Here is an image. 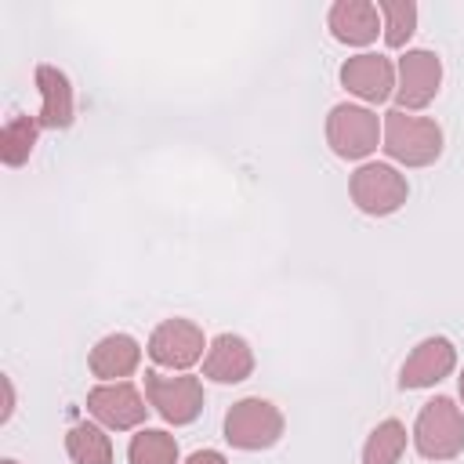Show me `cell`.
Listing matches in <instances>:
<instances>
[{
    "label": "cell",
    "mask_w": 464,
    "mask_h": 464,
    "mask_svg": "<svg viewBox=\"0 0 464 464\" xmlns=\"http://www.w3.org/2000/svg\"><path fill=\"white\" fill-rule=\"evenodd\" d=\"M384 152L402 167H428L442 152V127L428 116H413L402 109L384 112Z\"/></svg>",
    "instance_id": "obj_1"
},
{
    "label": "cell",
    "mask_w": 464,
    "mask_h": 464,
    "mask_svg": "<svg viewBox=\"0 0 464 464\" xmlns=\"http://www.w3.org/2000/svg\"><path fill=\"white\" fill-rule=\"evenodd\" d=\"M413 446L428 460H453L464 450V410L446 395L424 402L413 424Z\"/></svg>",
    "instance_id": "obj_2"
},
{
    "label": "cell",
    "mask_w": 464,
    "mask_h": 464,
    "mask_svg": "<svg viewBox=\"0 0 464 464\" xmlns=\"http://www.w3.org/2000/svg\"><path fill=\"white\" fill-rule=\"evenodd\" d=\"M384 138V123L373 109L366 105H334L326 116V145L334 149V156L341 160H366L377 141Z\"/></svg>",
    "instance_id": "obj_3"
},
{
    "label": "cell",
    "mask_w": 464,
    "mask_h": 464,
    "mask_svg": "<svg viewBox=\"0 0 464 464\" xmlns=\"http://www.w3.org/2000/svg\"><path fill=\"white\" fill-rule=\"evenodd\" d=\"M279 435H283V413L276 402L261 395L239 399L225 413V439L236 450H268L279 442Z\"/></svg>",
    "instance_id": "obj_4"
},
{
    "label": "cell",
    "mask_w": 464,
    "mask_h": 464,
    "mask_svg": "<svg viewBox=\"0 0 464 464\" xmlns=\"http://www.w3.org/2000/svg\"><path fill=\"white\" fill-rule=\"evenodd\" d=\"M145 399L167 424H192L203 410V384L192 373L145 370Z\"/></svg>",
    "instance_id": "obj_5"
},
{
    "label": "cell",
    "mask_w": 464,
    "mask_h": 464,
    "mask_svg": "<svg viewBox=\"0 0 464 464\" xmlns=\"http://www.w3.org/2000/svg\"><path fill=\"white\" fill-rule=\"evenodd\" d=\"M348 192H352V203L370 214V218H388L395 214L406 196H410V185L406 178L392 167V163H362L352 181H348Z\"/></svg>",
    "instance_id": "obj_6"
},
{
    "label": "cell",
    "mask_w": 464,
    "mask_h": 464,
    "mask_svg": "<svg viewBox=\"0 0 464 464\" xmlns=\"http://www.w3.org/2000/svg\"><path fill=\"white\" fill-rule=\"evenodd\" d=\"M442 83V62L435 51L413 47L399 58V80H395V109L402 112H417L424 105H431V98L439 94Z\"/></svg>",
    "instance_id": "obj_7"
},
{
    "label": "cell",
    "mask_w": 464,
    "mask_h": 464,
    "mask_svg": "<svg viewBox=\"0 0 464 464\" xmlns=\"http://www.w3.org/2000/svg\"><path fill=\"white\" fill-rule=\"evenodd\" d=\"M87 413L109 428V431H127V428H138L149 413L141 392L127 381H102L98 388L87 392Z\"/></svg>",
    "instance_id": "obj_8"
},
{
    "label": "cell",
    "mask_w": 464,
    "mask_h": 464,
    "mask_svg": "<svg viewBox=\"0 0 464 464\" xmlns=\"http://www.w3.org/2000/svg\"><path fill=\"white\" fill-rule=\"evenodd\" d=\"M203 330L192 319H163L149 337V359L156 366L185 373L203 359Z\"/></svg>",
    "instance_id": "obj_9"
},
{
    "label": "cell",
    "mask_w": 464,
    "mask_h": 464,
    "mask_svg": "<svg viewBox=\"0 0 464 464\" xmlns=\"http://www.w3.org/2000/svg\"><path fill=\"white\" fill-rule=\"evenodd\" d=\"M457 366V348L450 337H424L410 359L399 370V388L413 392V388H431L442 377H450V370Z\"/></svg>",
    "instance_id": "obj_10"
},
{
    "label": "cell",
    "mask_w": 464,
    "mask_h": 464,
    "mask_svg": "<svg viewBox=\"0 0 464 464\" xmlns=\"http://www.w3.org/2000/svg\"><path fill=\"white\" fill-rule=\"evenodd\" d=\"M341 83L362 102H388L395 94V65L384 54H355L341 65Z\"/></svg>",
    "instance_id": "obj_11"
},
{
    "label": "cell",
    "mask_w": 464,
    "mask_h": 464,
    "mask_svg": "<svg viewBox=\"0 0 464 464\" xmlns=\"http://www.w3.org/2000/svg\"><path fill=\"white\" fill-rule=\"evenodd\" d=\"M254 373V352L239 334H218L203 355V377L218 384H239Z\"/></svg>",
    "instance_id": "obj_12"
},
{
    "label": "cell",
    "mask_w": 464,
    "mask_h": 464,
    "mask_svg": "<svg viewBox=\"0 0 464 464\" xmlns=\"http://www.w3.org/2000/svg\"><path fill=\"white\" fill-rule=\"evenodd\" d=\"M326 25H330L334 40H341L348 47H366L384 29L377 22V4H370V0H337L326 14Z\"/></svg>",
    "instance_id": "obj_13"
},
{
    "label": "cell",
    "mask_w": 464,
    "mask_h": 464,
    "mask_svg": "<svg viewBox=\"0 0 464 464\" xmlns=\"http://www.w3.org/2000/svg\"><path fill=\"white\" fill-rule=\"evenodd\" d=\"M36 91L44 98L40 105V127H51V130H65L72 123V87H69V76L54 65H36Z\"/></svg>",
    "instance_id": "obj_14"
},
{
    "label": "cell",
    "mask_w": 464,
    "mask_h": 464,
    "mask_svg": "<svg viewBox=\"0 0 464 464\" xmlns=\"http://www.w3.org/2000/svg\"><path fill=\"white\" fill-rule=\"evenodd\" d=\"M91 373L102 381H123L141 362V344L130 334H109L91 348Z\"/></svg>",
    "instance_id": "obj_15"
},
{
    "label": "cell",
    "mask_w": 464,
    "mask_h": 464,
    "mask_svg": "<svg viewBox=\"0 0 464 464\" xmlns=\"http://www.w3.org/2000/svg\"><path fill=\"white\" fill-rule=\"evenodd\" d=\"M36 138H40V120L36 116H25V112L11 116L0 130V160L7 167H22L33 156Z\"/></svg>",
    "instance_id": "obj_16"
},
{
    "label": "cell",
    "mask_w": 464,
    "mask_h": 464,
    "mask_svg": "<svg viewBox=\"0 0 464 464\" xmlns=\"http://www.w3.org/2000/svg\"><path fill=\"white\" fill-rule=\"evenodd\" d=\"M72 464H112V442L98 424H72L65 435Z\"/></svg>",
    "instance_id": "obj_17"
},
{
    "label": "cell",
    "mask_w": 464,
    "mask_h": 464,
    "mask_svg": "<svg viewBox=\"0 0 464 464\" xmlns=\"http://www.w3.org/2000/svg\"><path fill=\"white\" fill-rule=\"evenodd\" d=\"M130 464H178V442L163 428H141L127 446Z\"/></svg>",
    "instance_id": "obj_18"
},
{
    "label": "cell",
    "mask_w": 464,
    "mask_h": 464,
    "mask_svg": "<svg viewBox=\"0 0 464 464\" xmlns=\"http://www.w3.org/2000/svg\"><path fill=\"white\" fill-rule=\"evenodd\" d=\"M402 450H406V428H402V420L388 417L370 431V439L362 446V464H395L402 457Z\"/></svg>",
    "instance_id": "obj_19"
},
{
    "label": "cell",
    "mask_w": 464,
    "mask_h": 464,
    "mask_svg": "<svg viewBox=\"0 0 464 464\" xmlns=\"http://www.w3.org/2000/svg\"><path fill=\"white\" fill-rule=\"evenodd\" d=\"M377 11L384 14V44L406 47V40L417 29V4L413 0H381Z\"/></svg>",
    "instance_id": "obj_20"
},
{
    "label": "cell",
    "mask_w": 464,
    "mask_h": 464,
    "mask_svg": "<svg viewBox=\"0 0 464 464\" xmlns=\"http://www.w3.org/2000/svg\"><path fill=\"white\" fill-rule=\"evenodd\" d=\"M185 464H228V460H225V453H218V450H196Z\"/></svg>",
    "instance_id": "obj_21"
},
{
    "label": "cell",
    "mask_w": 464,
    "mask_h": 464,
    "mask_svg": "<svg viewBox=\"0 0 464 464\" xmlns=\"http://www.w3.org/2000/svg\"><path fill=\"white\" fill-rule=\"evenodd\" d=\"M11 413H14V384H11V377H4V413H0V420H11Z\"/></svg>",
    "instance_id": "obj_22"
},
{
    "label": "cell",
    "mask_w": 464,
    "mask_h": 464,
    "mask_svg": "<svg viewBox=\"0 0 464 464\" xmlns=\"http://www.w3.org/2000/svg\"><path fill=\"white\" fill-rule=\"evenodd\" d=\"M460 402H464V373H460Z\"/></svg>",
    "instance_id": "obj_23"
},
{
    "label": "cell",
    "mask_w": 464,
    "mask_h": 464,
    "mask_svg": "<svg viewBox=\"0 0 464 464\" xmlns=\"http://www.w3.org/2000/svg\"><path fill=\"white\" fill-rule=\"evenodd\" d=\"M0 464H18V460H11V457H7V460H0Z\"/></svg>",
    "instance_id": "obj_24"
}]
</instances>
